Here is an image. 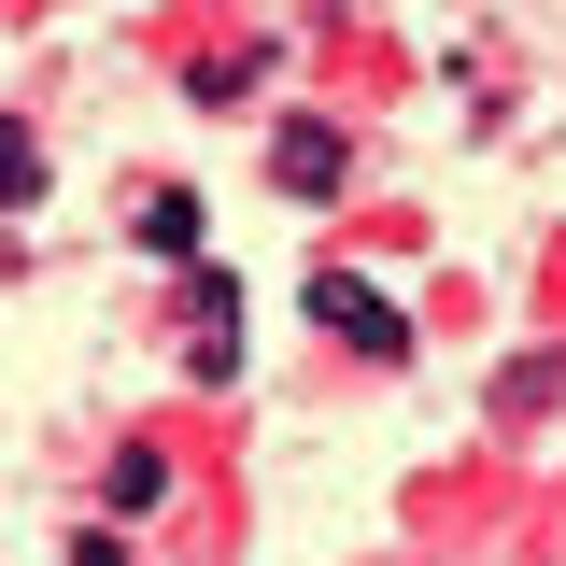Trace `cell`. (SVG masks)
Returning a JSON list of instances; mask_svg holds the SVG:
<instances>
[{
    "label": "cell",
    "mask_w": 566,
    "mask_h": 566,
    "mask_svg": "<svg viewBox=\"0 0 566 566\" xmlns=\"http://www.w3.org/2000/svg\"><path fill=\"white\" fill-rule=\"evenodd\" d=\"M312 326H326V340H354V354H411V312H397L382 283H354L340 255L312 270Z\"/></svg>",
    "instance_id": "6da1fadb"
},
{
    "label": "cell",
    "mask_w": 566,
    "mask_h": 566,
    "mask_svg": "<svg viewBox=\"0 0 566 566\" xmlns=\"http://www.w3.org/2000/svg\"><path fill=\"white\" fill-rule=\"evenodd\" d=\"M270 185H283V199H340V185H354V142L326 128V114H283V128H270Z\"/></svg>",
    "instance_id": "7a4b0ae2"
},
{
    "label": "cell",
    "mask_w": 566,
    "mask_h": 566,
    "mask_svg": "<svg viewBox=\"0 0 566 566\" xmlns=\"http://www.w3.org/2000/svg\"><path fill=\"white\" fill-rule=\"evenodd\" d=\"M142 255H156V270H185V255H199V199H185V185H156V199H142V227H128Z\"/></svg>",
    "instance_id": "3957f363"
},
{
    "label": "cell",
    "mask_w": 566,
    "mask_h": 566,
    "mask_svg": "<svg viewBox=\"0 0 566 566\" xmlns=\"http://www.w3.org/2000/svg\"><path fill=\"white\" fill-rule=\"evenodd\" d=\"M29 199H43V142L0 114V212H29Z\"/></svg>",
    "instance_id": "277c9868"
}]
</instances>
